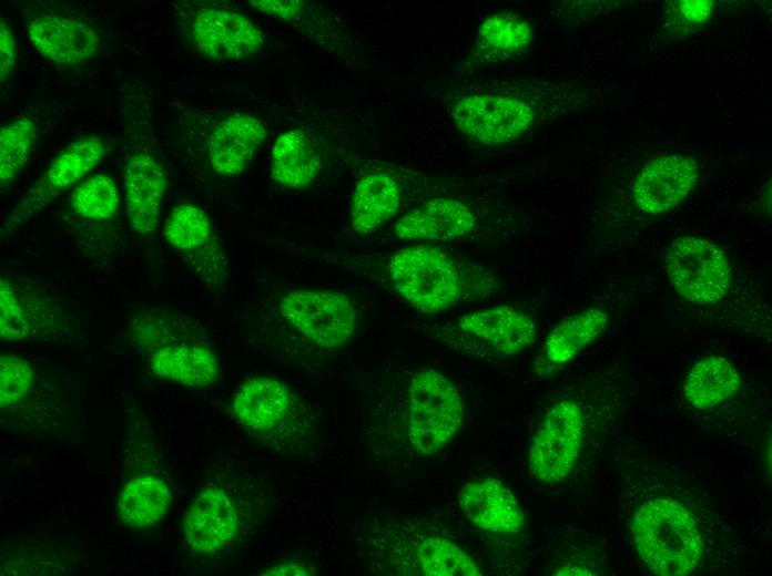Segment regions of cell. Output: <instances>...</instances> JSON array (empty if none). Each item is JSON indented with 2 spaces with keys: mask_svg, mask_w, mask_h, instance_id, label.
<instances>
[{
  "mask_svg": "<svg viewBox=\"0 0 772 576\" xmlns=\"http://www.w3.org/2000/svg\"><path fill=\"white\" fill-rule=\"evenodd\" d=\"M266 136L264 124L252 115L234 113L224 117L213 127L207 141L212 168L223 176L241 174Z\"/></svg>",
  "mask_w": 772,
  "mask_h": 576,
  "instance_id": "cell-15",
  "label": "cell"
},
{
  "mask_svg": "<svg viewBox=\"0 0 772 576\" xmlns=\"http://www.w3.org/2000/svg\"><path fill=\"white\" fill-rule=\"evenodd\" d=\"M33 370L22 358L2 353L0 357V404L18 403L31 389Z\"/></svg>",
  "mask_w": 772,
  "mask_h": 576,
  "instance_id": "cell-30",
  "label": "cell"
},
{
  "mask_svg": "<svg viewBox=\"0 0 772 576\" xmlns=\"http://www.w3.org/2000/svg\"><path fill=\"white\" fill-rule=\"evenodd\" d=\"M697 179L698 165L693 158L680 154L657 157L636 178V204L647 214H661L679 204Z\"/></svg>",
  "mask_w": 772,
  "mask_h": 576,
  "instance_id": "cell-12",
  "label": "cell"
},
{
  "mask_svg": "<svg viewBox=\"0 0 772 576\" xmlns=\"http://www.w3.org/2000/svg\"><path fill=\"white\" fill-rule=\"evenodd\" d=\"M453 116L464 135L484 145H501L531 128L537 110L517 93H476L459 100Z\"/></svg>",
  "mask_w": 772,
  "mask_h": 576,
  "instance_id": "cell-7",
  "label": "cell"
},
{
  "mask_svg": "<svg viewBox=\"0 0 772 576\" xmlns=\"http://www.w3.org/2000/svg\"><path fill=\"white\" fill-rule=\"evenodd\" d=\"M607 322V313L599 308L585 309L567 317L548 335L544 359L551 367L569 363L603 332Z\"/></svg>",
  "mask_w": 772,
  "mask_h": 576,
  "instance_id": "cell-24",
  "label": "cell"
},
{
  "mask_svg": "<svg viewBox=\"0 0 772 576\" xmlns=\"http://www.w3.org/2000/svg\"><path fill=\"white\" fill-rule=\"evenodd\" d=\"M631 533L639 556L657 575H688L701 562L703 543L695 518L674 500L658 497L641 504Z\"/></svg>",
  "mask_w": 772,
  "mask_h": 576,
  "instance_id": "cell-2",
  "label": "cell"
},
{
  "mask_svg": "<svg viewBox=\"0 0 772 576\" xmlns=\"http://www.w3.org/2000/svg\"><path fill=\"white\" fill-rule=\"evenodd\" d=\"M70 204L82 217L93 220L111 218L119 205L114 179L108 174H95L84 179L74 188Z\"/></svg>",
  "mask_w": 772,
  "mask_h": 576,
  "instance_id": "cell-28",
  "label": "cell"
},
{
  "mask_svg": "<svg viewBox=\"0 0 772 576\" xmlns=\"http://www.w3.org/2000/svg\"><path fill=\"white\" fill-rule=\"evenodd\" d=\"M285 322L308 341L328 351L343 347L354 335L357 309L345 294L324 288L287 291L278 301Z\"/></svg>",
  "mask_w": 772,
  "mask_h": 576,
  "instance_id": "cell-5",
  "label": "cell"
},
{
  "mask_svg": "<svg viewBox=\"0 0 772 576\" xmlns=\"http://www.w3.org/2000/svg\"><path fill=\"white\" fill-rule=\"evenodd\" d=\"M666 266L677 292L695 304H715L730 287L731 271L725 254L700 237L677 238L667 249Z\"/></svg>",
  "mask_w": 772,
  "mask_h": 576,
  "instance_id": "cell-6",
  "label": "cell"
},
{
  "mask_svg": "<svg viewBox=\"0 0 772 576\" xmlns=\"http://www.w3.org/2000/svg\"><path fill=\"white\" fill-rule=\"evenodd\" d=\"M238 529V517L230 496L210 487L196 495L184 520V536L191 549L214 554L227 546Z\"/></svg>",
  "mask_w": 772,
  "mask_h": 576,
  "instance_id": "cell-14",
  "label": "cell"
},
{
  "mask_svg": "<svg viewBox=\"0 0 772 576\" xmlns=\"http://www.w3.org/2000/svg\"><path fill=\"white\" fill-rule=\"evenodd\" d=\"M151 368L158 377L189 388L210 387L219 376L216 356L196 344H171L161 348L151 358Z\"/></svg>",
  "mask_w": 772,
  "mask_h": 576,
  "instance_id": "cell-22",
  "label": "cell"
},
{
  "mask_svg": "<svg viewBox=\"0 0 772 576\" xmlns=\"http://www.w3.org/2000/svg\"><path fill=\"white\" fill-rule=\"evenodd\" d=\"M674 12L682 25L695 24L705 21L712 12V1L689 0L676 1Z\"/></svg>",
  "mask_w": 772,
  "mask_h": 576,
  "instance_id": "cell-32",
  "label": "cell"
},
{
  "mask_svg": "<svg viewBox=\"0 0 772 576\" xmlns=\"http://www.w3.org/2000/svg\"><path fill=\"white\" fill-rule=\"evenodd\" d=\"M187 263L194 272L211 287H219L227 280V264L216 237L195 251L187 254Z\"/></svg>",
  "mask_w": 772,
  "mask_h": 576,
  "instance_id": "cell-31",
  "label": "cell"
},
{
  "mask_svg": "<svg viewBox=\"0 0 772 576\" xmlns=\"http://www.w3.org/2000/svg\"><path fill=\"white\" fill-rule=\"evenodd\" d=\"M583 428V415L576 401L566 399L552 405L531 440L530 474L542 483L565 480L578 460Z\"/></svg>",
  "mask_w": 772,
  "mask_h": 576,
  "instance_id": "cell-8",
  "label": "cell"
},
{
  "mask_svg": "<svg viewBox=\"0 0 772 576\" xmlns=\"http://www.w3.org/2000/svg\"><path fill=\"white\" fill-rule=\"evenodd\" d=\"M187 31L194 48L216 60L250 59L264 44L263 32L247 17L217 7L197 8Z\"/></svg>",
  "mask_w": 772,
  "mask_h": 576,
  "instance_id": "cell-10",
  "label": "cell"
},
{
  "mask_svg": "<svg viewBox=\"0 0 772 576\" xmlns=\"http://www.w3.org/2000/svg\"><path fill=\"white\" fill-rule=\"evenodd\" d=\"M163 234L173 248L185 254L197 250L214 236L207 215L192 204L172 209Z\"/></svg>",
  "mask_w": 772,
  "mask_h": 576,
  "instance_id": "cell-27",
  "label": "cell"
},
{
  "mask_svg": "<svg viewBox=\"0 0 772 576\" xmlns=\"http://www.w3.org/2000/svg\"><path fill=\"white\" fill-rule=\"evenodd\" d=\"M441 335L444 342L457 352L478 358H506L535 341L536 323L521 310L498 306L448 322Z\"/></svg>",
  "mask_w": 772,
  "mask_h": 576,
  "instance_id": "cell-4",
  "label": "cell"
},
{
  "mask_svg": "<svg viewBox=\"0 0 772 576\" xmlns=\"http://www.w3.org/2000/svg\"><path fill=\"white\" fill-rule=\"evenodd\" d=\"M262 575H308L307 570L297 563H283L265 569Z\"/></svg>",
  "mask_w": 772,
  "mask_h": 576,
  "instance_id": "cell-34",
  "label": "cell"
},
{
  "mask_svg": "<svg viewBox=\"0 0 772 576\" xmlns=\"http://www.w3.org/2000/svg\"><path fill=\"white\" fill-rule=\"evenodd\" d=\"M292 404L291 392L271 377L247 379L236 392L232 412L236 421L255 433L273 431L285 420Z\"/></svg>",
  "mask_w": 772,
  "mask_h": 576,
  "instance_id": "cell-19",
  "label": "cell"
},
{
  "mask_svg": "<svg viewBox=\"0 0 772 576\" xmlns=\"http://www.w3.org/2000/svg\"><path fill=\"white\" fill-rule=\"evenodd\" d=\"M475 223V215L463 202L437 197L400 217L395 225V235L403 240L448 241L468 234Z\"/></svg>",
  "mask_w": 772,
  "mask_h": 576,
  "instance_id": "cell-16",
  "label": "cell"
},
{
  "mask_svg": "<svg viewBox=\"0 0 772 576\" xmlns=\"http://www.w3.org/2000/svg\"><path fill=\"white\" fill-rule=\"evenodd\" d=\"M27 32L38 53L58 65H75L91 59L100 43L90 23L62 14L35 16L27 22Z\"/></svg>",
  "mask_w": 772,
  "mask_h": 576,
  "instance_id": "cell-11",
  "label": "cell"
},
{
  "mask_svg": "<svg viewBox=\"0 0 772 576\" xmlns=\"http://www.w3.org/2000/svg\"><path fill=\"white\" fill-rule=\"evenodd\" d=\"M170 503V488L161 479L141 476L123 487L119 502L120 517L131 528L152 526L163 518Z\"/></svg>",
  "mask_w": 772,
  "mask_h": 576,
  "instance_id": "cell-25",
  "label": "cell"
},
{
  "mask_svg": "<svg viewBox=\"0 0 772 576\" xmlns=\"http://www.w3.org/2000/svg\"><path fill=\"white\" fill-rule=\"evenodd\" d=\"M532 39V29L521 16L500 11L487 17L478 29L465 70H478L520 55Z\"/></svg>",
  "mask_w": 772,
  "mask_h": 576,
  "instance_id": "cell-18",
  "label": "cell"
},
{
  "mask_svg": "<svg viewBox=\"0 0 772 576\" xmlns=\"http://www.w3.org/2000/svg\"><path fill=\"white\" fill-rule=\"evenodd\" d=\"M740 387L741 376L732 362L721 356H709L690 369L683 393L692 407L707 410L731 398Z\"/></svg>",
  "mask_w": 772,
  "mask_h": 576,
  "instance_id": "cell-23",
  "label": "cell"
},
{
  "mask_svg": "<svg viewBox=\"0 0 772 576\" xmlns=\"http://www.w3.org/2000/svg\"><path fill=\"white\" fill-rule=\"evenodd\" d=\"M49 304L23 292L12 282L0 280V335L8 340L31 338L41 330Z\"/></svg>",
  "mask_w": 772,
  "mask_h": 576,
  "instance_id": "cell-26",
  "label": "cell"
},
{
  "mask_svg": "<svg viewBox=\"0 0 772 576\" xmlns=\"http://www.w3.org/2000/svg\"><path fill=\"white\" fill-rule=\"evenodd\" d=\"M35 125L28 117L18 119L0 130V181L12 182L27 163L35 141Z\"/></svg>",
  "mask_w": 772,
  "mask_h": 576,
  "instance_id": "cell-29",
  "label": "cell"
},
{
  "mask_svg": "<svg viewBox=\"0 0 772 576\" xmlns=\"http://www.w3.org/2000/svg\"><path fill=\"white\" fill-rule=\"evenodd\" d=\"M271 174L285 188H303L319 175L322 154L307 132L294 128L277 137L272 148Z\"/></svg>",
  "mask_w": 772,
  "mask_h": 576,
  "instance_id": "cell-21",
  "label": "cell"
},
{
  "mask_svg": "<svg viewBox=\"0 0 772 576\" xmlns=\"http://www.w3.org/2000/svg\"><path fill=\"white\" fill-rule=\"evenodd\" d=\"M17 58L16 41L7 23L0 22V81L3 83L14 65Z\"/></svg>",
  "mask_w": 772,
  "mask_h": 576,
  "instance_id": "cell-33",
  "label": "cell"
},
{
  "mask_svg": "<svg viewBox=\"0 0 772 576\" xmlns=\"http://www.w3.org/2000/svg\"><path fill=\"white\" fill-rule=\"evenodd\" d=\"M402 188L388 173L362 176L353 192L349 222L357 234H370L385 225L398 210Z\"/></svg>",
  "mask_w": 772,
  "mask_h": 576,
  "instance_id": "cell-20",
  "label": "cell"
},
{
  "mask_svg": "<svg viewBox=\"0 0 772 576\" xmlns=\"http://www.w3.org/2000/svg\"><path fill=\"white\" fill-rule=\"evenodd\" d=\"M105 145L98 136L71 142L49 164L34 185L9 214L6 233L43 210L54 198L81 181L105 156Z\"/></svg>",
  "mask_w": 772,
  "mask_h": 576,
  "instance_id": "cell-9",
  "label": "cell"
},
{
  "mask_svg": "<svg viewBox=\"0 0 772 576\" xmlns=\"http://www.w3.org/2000/svg\"><path fill=\"white\" fill-rule=\"evenodd\" d=\"M386 278L400 298L427 313L445 311L463 300L482 298L498 289L497 277L490 270L428 245L392 253L386 261Z\"/></svg>",
  "mask_w": 772,
  "mask_h": 576,
  "instance_id": "cell-1",
  "label": "cell"
},
{
  "mask_svg": "<svg viewBox=\"0 0 772 576\" xmlns=\"http://www.w3.org/2000/svg\"><path fill=\"white\" fill-rule=\"evenodd\" d=\"M458 508L476 527L496 534H516L525 514L514 493L495 479H476L458 493Z\"/></svg>",
  "mask_w": 772,
  "mask_h": 576,
  "instance_id": "cell-13",
  "label": "cell"
},
{
  "mask_svg": "<svg viewBox=\"0 0 772 576\" xmlns=\"http://www.w3.org/2000/svg\"><path fill=\"white\" fill-rule=\"evenodd\" d=\"M409 441L418 454L429 455L456 434L464 421V401L454 383L435 369H423L408 388Z\"/></svg>",
  "mask_w": 772,
  "mask_h": 576,
  "instance_id": "cell-3",
  "label": "cell"
},
{
  "mask_svg": "<svg viewBox=\"0 0 772 576\" xmlns=\"http://www.w3.org/2000/svg\"><path fill=\"white\" fill-rule=\"evenodd\" d=\"M126 213L133 229L151 234L159 225L166 186L161 163L150 154L136 153L128 162L124 176Z\"/></svg>",
  "mask_w": 772,
  "mask_h": 576,
  "instance_id": "cell-17",
  "label": "cell"
}]
</instances>
